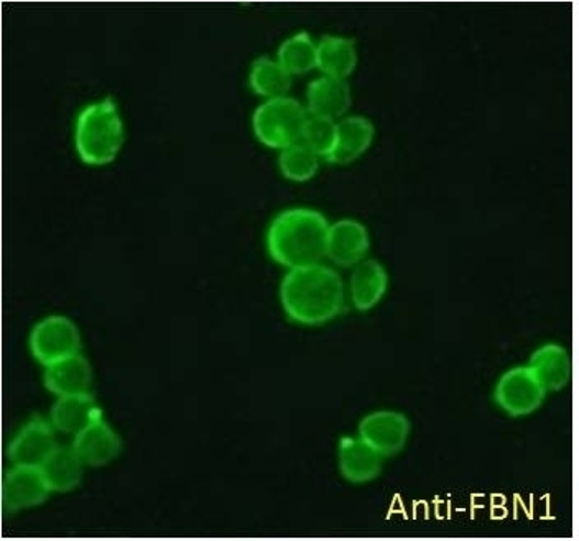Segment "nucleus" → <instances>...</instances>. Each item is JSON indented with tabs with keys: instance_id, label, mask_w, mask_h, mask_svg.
<instances>
[{
	"instance_id": "f257e3e1",
	"label": "nucleus",
	"mask_w": 579,
	"mask_h": 541,
	"mask_svg": "<svg viewBox=\"0 0 579 541\" xmlns=\"http://www.w3.org/2000/svg\"><path fill=\"white\" fill-rule=\"evenodd\" d=\"M346 300L343 278L323 264L287 272L280 284V303L287 317L303 327H320L341 313Z\"/></svg>"
},
{
	"instance_id": "f03ea898",
	"label": "nucleus",
	"mask_w": 579,
	"mask_h": 541,
	"mask_svg": "<svg viewBox=\"0 0 579 541\" xmlns=\"http://www.w3.org/2000/svg\"><path fill=\"white\" fill-rule=\"evenodd\" d=\"M330 222L311 208H290L279 212L267 229V251L282 267H308L326 257Z\"/></svg>"
},
{
	"instance_id": "7ed1b4c3",
	"label": "nucleus",
	"mask_w": 579,
	"mask_h": 541,
	"mask_svg": "<svg viewBox=\"0 0 579 541\" xmlns=\"http://www.w3.org/2000/svg\"><path fill=\"white\" fill-rule=\"evenodd\" d=\"M124 144V122L112 98L92 102L76 119V152L85 164L108 165Z\"/></svg>"
},
{
	"instance_id": "20e7f679",
	"label": "nucleus",
	"mask_w": 579,
	"mask_h": 541,
	"mask_svg": "<svg viewBox=\"0 0 579 541\" xmlns=\"http://www.w3.org/2000/svg\"><path fill=\"white\" fill-rule=\"evenodd\" d=\"M308 109L297 99H267L256 109L253 115V128L257 139L270 148L290 147L301 142L304 124H307Z\"/></svg>"
},
{
	"instance_id": "39448f33",
	"label": "nucleus",
	"mask_w": 579,
	"mask_h": 541,
	"mask_svg": "<svg viewBox=\"0 0 579 541\" xmlns=\"http://www.w3.org/2000/svg\"><path fill=\"white\" fill-rule=\"evenodd\" d=\"M29 347L35 361L48 367L81 354V333L68 317L52 314L33 327Z\"/></svg>"
},
{
	"instance_id": "423d86ee",
	"label": "nucleus",
	"mask_w": 579,
	"mask_h": 541,
	"mask_svg": "<svg viewBox=\"0 0 579 541\" xmlns=\"http://www.w3.org/2000/svg\"><path fill=\"white\" fill-rule=\"evenodd\" d=\"M547 394L531 365H517L505 371L499 378L494 400L504 413L527 417L542 407Z\"/></svg>"
},
{
	"instance_id": "0eeeda50",
	"label": "nucleus",
	"mask_w": 579,
	"mask_h": 541,
	"mask_svg": "<svg viewBox=\"0 0 579 541\" xmlns=\"http://www.w3.org/2000/svg\"><path fill=\"white\" fill-rule=\"evenodd\" d=\"M412 433L409 418L397 410H376L366 415L357 427V437L366 441L380 456H396L405 448Z\"/></svg>"
},
{
	"instance_id": "6e6552de",
	"label": "nucleus",
	"mask_w": 579,
	"mask_h": 541,
	"mask_svg": "<svg viewBox=\"0 0 579 541\" xmlns=\"http://www.w3.org/2000/svg\"><path fill=\"white\" fill-rule=\"evenodd\" d=\"M56 430L45 418L26 421L7 448V456L13 466L42 467L49 454L58 448Z\"/></svg>"
},
{
	"instance_id": "1a4fd4ad",
	"label": "nucleus",
	"mask_w": 579,
	"mask_h": 541,
	"mask_svg": "<svg viewBox=\"0 0 579 541\" xmlns=\"http://www.w3.org/2000/svg\"><path fill=\"white\" fill-rule=\"evenodd\" d=\"M369 249V231L357 219H339L330 225L326 258H330L337 267H356L357 264L366 261Z\"/></svg>"
},
{
	"instance_id": "9d476101",
	"label": "nucleus",
	"mask_w": 579,
	"mask_h": 541,
	"mask_svg": "<svg viewBox=\"0 0 579 541\" xmlns=\"http://www.w3.org/2000/svg\"><path fill=\"white\" fill-rule=\"evenodd\" d=\"M49 490L40 467L12 466L7 471L2 484L3 507L10 512L42 506L48 499Z\"/></svg>"
},
{
	"instance_id": "9b49d317",
	"label": "nucleus",
	"mask_w": 579,
	"mask_h": 541,
	"mask_svg": "<svg viewBox=\"0 0 579 541\" xmlns=\"http://www.w3.org/2000/svg\"><path fill=\"white\" fill-rule=\"evenodd\" d=\"M341 476L353 484H366L382 473L383 457L359 437H343L337 444Z\"/></svg>"
},
{
	"instance_id": "f8f14e48",
	"label": "nucleus",
	"mask_w": 579,
	"mask_h": 541,
	"mask_svg": "<svg viewBox=\"0 0 579 541\" xmlns=\"http://www.w3.org/2000/svg\"><path fill=\"white\" fill-rule=\"evenodd\" d=\"M71 450L86 467H102L121 454L122 441L118 431L101 420L73 438Z\"/></svg>"
},
{
	"instance_id": "ddd939ff",
	"label": "nucleus",
	"mask_w": 579,
	"mask_h": 541,
	"mask_svg": "<svg viewBox=\"0 0 579 541\" xmlns=\"http://www.w3.org/2000/svg\"><path fill=\"white\" fill-rule=\"evenodd\" d=\"M49 423L55 428L56 433L78 437L79 433L104 420L102 410L98 401L91 394L76 395V397L56 398L49 408Z\"/></svg>"
},
{
	"instance_id": "4468645a",
	"label": "nucleus",
	"mask_w": 579,
	"mask_h": 541,
	"mask_svg": "<svg viewBox=\"0 0 579 541\" xmlns=\"http://www.w3.org/2000/svg\"><path fill=\"white\" fill-rule=\"evenodd\" d=\"M43 385L56 398L91 394L92 367L82 354L48 365Z\"/></svg>"
},
{
	"instance_id": "2eb2a0df",
	"label": "nucleus",
	"mask_w": 579,
	"mask_h": 541,
	"mask_svg": "<svg viewBox=\"0 0 579 541\" xmlns=\"http://www.w3.org/2000/svg\"><path fill=\"white\" fill-rule=\"evenodd\" d=\"M387 290H389V274L379 261L366 258L350 272L347 294L356 310H372L386 297Z\"/></svg>"
},
{
	"instance_id": "dca6fc26",
	"label": "nucleus",
	"mask_w": 579,
	"mask_h": 541,
	"mask_svg": "<svg viewBox=\"0 0 579 541\" xmlns=\"http://www.w3.org/2000/svg\"><path fill=\"white\" fill-rule=\"evenodd\" d=\"M350 88L346 79L320 76L313 79L307 88V109L310 114L321 118L343 119L350 108Z\"/></svg>"
},
{
	"instance_id": "f3484780",
	"label": "nucleus",
	"mask_w": 579,
	"mask_h": 541,
	"mask_svg": "<svg viewBox=\"0 0 579 541\" xmlns=\"http://www.w3.org/2000/svg\"><path fill=\"white\" fill-rule=\"evenodd\" d=\"M376 129L364 115H344L337 121L336 144L326 158L331 164L346 165L357 161L372 144Z\"/></svg>"
},
{
	"instance_id": "a211bd4d",
	"label": "nucleus",
	"mask_w": 579,
	"mask_h": 541,
	"mask_svg": "<svg viewBox=\"0 0 579 541\" xmlns=\"http://www.w3.org/2000/svg\"><path fill=\"white\" fill-rule=\"evenodd\" d=\"M528 365L547 391L561 390L570 384L574 365L570 353L560 344L550 343L538 347Z\"/></svg>"
},
{
	"instance_id": "6ab92c4d",
	"label": "nucleus",
	"mask_w": 579,
	"mask_h": 541,
	"mask_svg": "<svg viewBox=\"0 0 579 541\" xmlns=\"http://www.w3.org/2000/svg\"><path fill=\"white\" fill-rule=\"evenodd\" d=\"M357 48L354 40L341 35H324L318 42L316 68L324 76L346 79L357 66Z\"/></svg>"
},
{
	"instance_id": "aec40b11",
	"label": "nucleus",
	"mask_w": 579,
	"mask_h": 541,
	"mask_svg": "<svg viewBox=\"0 0 579 541\" xmlns=\"http://www.w3.org/2000/svg\"><path fill=\"white\" fill-rule=\"evenodd\" d=\"M43 476L52 493H71L85 477V464L81 463L71 446H58L48 460L42 464Z\"/></svg>"
},
{
	"instance_id": "412c9836",
	"label": "nucleus",
	"mask_w": 579,
	"mask_h": 541,
	"mask_svg": "<svg viewBox=\"0 0 579 541\" xmlns=\"http://www.w3.org/2000/svg\"><path fill=\"white\" fill-rule=\"evenodd\" d=\"M249 85L263 98H286L291 88V75L279 59L264 55L250 66Z\"/></svg>"
},
{
	"instance_id": "4be33fe9",
	"label": "nucleus",
	"mask_w": 579,
	"mask_h": 541,
	"mask_svg": "<svg viewBox=\"0 0 579 541\" xmlns=\"http://www.w3.org/2000/svg\"><path fill=\"white\" fill-rule=\"evenodd\" d=\"M277 59L291 76L304 75L316 68L318 42L308 32L294 33L279 46Z\"/></svg>"
},
{
	"instance_id": "5701e85b",
	"label": "nucleus",
	"mask_w": 579,
	"mask_h": 541,
	"mask_svg": "<svg viewBox=\"0 0 579 541\" xmlns=\"http://www.w3.org/2000/svg\"><path fill=\"white\" fill-rule=\"evenodd\" d=\"M279 167L289 180L308 181L320 168V155L314 154L303 142H298L280 151Z\"/></svg>"
},
{
	"instance_id": "b1692460",
	"label": "nucleus",
	"mask_w": 579,
	"mask_h": 541,
	"mask_svg": "<svg viewBox=\"0 0 579 541\" xmlns=\"http://www.w3.org/2000/svg\"><path fill=\"white\" fill-rule=\"evenodd\" d=\"M337 121L333 119L321 118L308 112L307 124H304L301 142L310 147L314 154L320 157H330L336 144Z\"/></svg>"
}]
</instances>
